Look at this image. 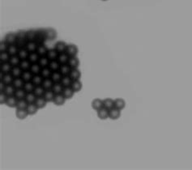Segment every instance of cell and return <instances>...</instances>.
<instances>
[{"label":"cell","instance_id":"7a4b0ae2","mask_svg":"<svg viewBox=\"0 0 192 170\" xmlns=\"http://www.w3.org/2000/svg\"><path fill=\"white\" fill-rule=\"evenodd\" d=\"M121 116V110L118 109L116 107L112 108L111 109H110V112H109V118L112 120H117L120 118Z\"/></svg>","mask_w":192,"mask_h":170},{"label":"cell","instance_id":"7bdbcfd3","mask_svg":"<svg viewBox=\"0 0 192 170\" xmlns=\"http://www.w3.org/2000/svg\"><path fill=\"white\" fill-rule=\"evenodd\" d=\"M20 62H21V59H20V57L18 56V55L11 56L10 60H9V62L11 64L12 67H15V66H20Z\"/></svg>","mask_w":192,"mask_h":170},{"label":"cell","instance_id":"f5cc1de1","mask_svg":"<svg viewBox=\"0 0 192 170\" xmlns=\"http://www.w3.org/2000/svg\"><path fill=\"white\" fill-rule=\"evenodd\" d=\"M37 99V96L35 95V93L33 92H27L26 94V96H25V100L27 101L28 104H32V103H34L35 101Z\"/></svg>","mask_w":192,"mask_h":170},{"label":"cell","instance_id":"6f0895ef","mask_svg":"<svg viewBox=\"0 0 192 170\" xmlns=\"http://www.w3.org/2000/svg\"><path fill=\"white\" fill-rule=\"evenodd\" d=\"M101 1H107V0H101Z\"/></svg>","mask_w":192,"mask_h":170},{"label":"cell","instance_id":"3957f363","mask_svg":"<svg viewBox=\"0 0 192 170\" xmlns=\"http://www.w3.org/2000/svg\"><path fill=\"white\" fill-rule=\"evenodd\" d=\"M78 52H79V50H78V47L75 45H73V44L68 45L67 50H66V53H67L70 57L76 56V55L78 54Z\"/></svg>","mask_w":192,"mask_h":170},{"label":"cell","instance_id":"4dcf8cb0","mask_svg":"<svg viewBox=\"0 0 192 170\" xmlns=\"http://www.w3.org/2000/svg\"><path fill=\"white\" fill-rule=\"evenodd\" d=\"M69 58H70V56L66 52H63V53H60L59 54L58 60V62H60L61 64H66V63L68 62Z\"/></svg>","mask_w":192,"mask_h":170},{"label":"cell","instance_id":"ba28073f","mask_svg":"<svg viewBox=\"0 0 192 170\" xmlns=\"http://www.w3.org/2000/svg\"><path fill=\"white\" fill-rule=\"evenodd\" d=\"M66 100H67V99L65 98V97L63 96V95L61 93V94H56V95H55L53 102H54V105L60 106L64 105V103H65V101H66Z\"/></svg>","mask_w":192,"mask_h":170},{"label":"cell","instance_id":"44dd1931","mask_svg":"<svg viewBox=\"0 0 192 170\" xmlns=\"http://www.w3.org/2000/svg\"><path fill=\"white\" fill-rule=\"evenodd\" d=\"M55 93L53 92V90L51 89V90H46V92H45L44 95V98L46 100V101L47 102H51L54 101V96H55Z\"/></svg>","mask_w":192,"mask_h":170},{"label":"cell","instance_id":"1f68e13d","mask_svg":"<svg viewBox=\"0 0 192 170\" xmlns=\"http://www.w3.org/2000/svg\"><path fill=\"white\" fill-rule=\"evenodd\" d=\"M16 91V89L14 87L13 84H7L6 85V88L4 89V92H5L8 96L15 95Z\"/></svg>","mask_w":192,"mask_h":170},{"label":"cell","instance_id":"f546056e","mask_svg":"<svg viewBox=\"0 0 192 170\" xmlns=\"http://www.w3.org/2000/svg\"><path fill=\"white\" fill-rule=\"evenodd\" d=\"M50 60L49 59L47 56H41L40 58H39V61H38V64L40 65L41 67H49V64H50Z\"/></svg>","mask_w":192,"mask_h":170},{"label":"cell","instance_id":"4fadbf2b","mask_svg":"<svg viewBox=\"0 0 192 170\" xmlns=\"http://www.w3.org/2000/svg\"><path fill=\"white\" fill-rule=\"evenodd\" d=\"M68 63L71 68H78L80 66V60L76 56H72L69 58Z\"/></svg>","mask_w":192,"mask_h":170},{"label":"cell","instance_id":"ac0fdd59","mask_svg":"<svg viewBox=\"0 0 192 170\" xmlns=\"http://www.w3.org/2000/svg\"><path fill=\"white\" fill-rule=\"evenodd\" d=\"M33 74L32 73L30 70H26V71H23L21 78L24 79L25 82L32 81V79L33 78Z\"/></svg>","mask_w":192,"mask_h":170},{"label":"cell","instance_id":"5bb4252c","mask_svg":"<svg viewBox=\"0 0 192 170\" xmlns=\"http://www.w3.org/2000/svg\"><path fill=\"white\" fill-rule=\"evenodd\" d=\"M57 37V33L52 28H46V38L48 41H54Z\"/></svg>","mask_w":192,"mask_h":170},{"label":"cell","instance_id":"f1b7e54d","mask_svg":"<svg viewBox=\"0 0 192 170\" xmlns=\"http://www.w3.org/2000/svg\"><path fill=\"white\" fill-rule=\"evenodd\" d=\"M63 75H62V73L59 71H56V72H52L50 78L54 81V83H59V82H61V79L63 78Z\"/></svg>","mask_w":192,"mask_h":170},{"label":"cell","instance_id":"f35d334b","mask_svg":"<svg viewBox=\"0 0 192 170\" xmlns=\"http://www.w3.org/2000/svg\"><path fill=\"white\" fill-rule=\"evenodd\" d=\"M19 50H20V49H19V47L17 46L16 44H11V45H9L8 49H7V52L10 54L11 56H12V55H18Z\"/></svg>","mask_w":192,"mask_h":170},{"label":"cell","instance_id":"8fae6325","mask_svg":"<svg viewBox=\"0 0 192 170\" xmlns=\"http://www.w3.org/2000/svg\"><path fill=\"white\" fill-rule=\"evenodd\" d=\"M109 112L110 110L107 109H105V107H102L101 109H100L97 111V116L98 118L101 120H105L109 118Z\"/></svg>","mask_w":192,"mask_h":170},{"label":"cell","instance_id":"d6a6232c","mask_svg":"<svg viewBox=\"0 0 192 170\" xmlns=\"http://www.w3.org/2000/svg\"><path fill=\"white\" fill-rule=\"evenodd\" d=\"M28 55H29V51L26 48H22V49L19 50L18 56L20 57L21 60L28 58Z\"/></svg>","mask_w":192,"mask_h":170},{"label":"cell","instance_id":"30bf717a","mask_svg":"<svg viewBox=\"0 0 192 170\" xmlns=\"http://www.w3.org/2000/svg\"><path fill=\"white\" fill-rule=\"evenodd\" d=\"M18 102V99L15 96H8L6 101V105L10 108H16Z\"/></svg>","mask_w":192,"mask_h":170},{"label":"cell","instance_id":"11a10c76","mask_svg":"<svg viewBox=\"0 0 192 170\" xmlns=\"http://www.w3.org/2000/svg\"><path fill=\"white\" fill-rule=\"evenodd\" d=\"M7 97H8V96H7L5 92H0V104H1V105L6 104Z\"/></svg>","mask_w":192,"mask_h":170},{"label":"cell","instance_id":"681fc988","mask_svg":"<svg viewBox=\"0 0 192 170\" xmlns=\"http://www.w3.org/2000/svg\"><path fill=\"white\" fill-rule=\"evenodd\" d=\"M10 58L11 55L7 51L0 52V62H9Z\"/></svg>","mask_w":192,"mask_h":170},{"label":"cell","instance_id":"816d5d0a","mask_svg":"<svg viewBox=\"0 0 192 170\" xmlns=\"http://www.w3.org/2000/svg\"><path fill=\"white\" fill-rule=\"evenodd\" d=\"M38 45L35 42V41H28L27 45H26V49L29 51V53L31 52H35L37 51V48Z\"/></svg>","mask_w":192,"mask_h":170},{"label":"cell","instance_id":"d590c367","mask_svg":"<svg viewBox=\"0 0 192 170\" xmlns=\"http://www.w3.org/2000/svg\"><path fill=\"white\" fill-rule=\"evenodd\" d=\"M72 81L73 80L71 79V78L69 75H63L62 79H61L60 83L63 84V87H69L72 84Z\"/></svg>","mask_w":192,"mask_h":170},{"label":"cell","instance_id":"e0dca14e","mask_svg":"<svg viewBox=\"0 0 192 170\" xmlns=\"http://www.w3.org/2000/svg\"><path fill=\"white\" fill-rule=\"evenodd\" d=\"M37 38V30L30 29L26 31V38L28 41H35Z\"/></svg>","mask_w":192,"mask_h":170},{"label":"cell","instance_id":"f907efd6","mask_svg":"<svg viewBox=\"0 0 192 170\" xmlns=\"http://www.w3.org/2000/svg\"><path fill=\"white\" fill-rule=\"evenodd\" d=\"M14 76L11 75V73H7V74H4V79H3V81L6 84H12V82L14 80Z\"/></svg>","mask_w":192,"mask_h":170},{"label":"cell","instance_id":"8992f818","mask_svg":"<svg viewBox=\"0 0 192 170\" xmlns=\"http://www.w3.org/2000/svg\"><path fill=\"white\" fill-rule=\"evenodd\" d=\"M75 91L72 89L71 86L69 87H64L63 90V92L62 94L63 95V96L66 99H71L72 98V96L74 95Z\"/></svg>","mask_w":192,"mask_h":170},{"label":"cell","instance_id":"d6986e66","mask_svg":"<svg viewBox=\"0 0 192 170\" xmlns=\"http://www.w3.org/2000/svg\"><path fill=\"white\" fill-rule=\"evenodd\" d=\"M0 68H1V72H4V74H7V73H10L11 69H12V66L9 62H1V67Z\"/></svg>","mask_w":192,"mask_h":170},{"label":"cell","instance_id":"d4e9b609","mask_svg":"<svg viewBox=\"0 0 192 170\" xmlns=\"http://www.w3.org/2000/svg\"><path fill=\"white\" fill-rule=\"evenodd\" d=\"M28 115V113L26 109H16V116L17 118L20 119V120H23V119L26 118Z\"/></svg>","mask_w":192,"mask_h":170},{"label":"cell","instance_id":"8d00e7d4","mask_svg":"<svg viewBox=\"0 0 192 170\" xmlns=\"http://www.w3.org/2000/svg\"><path fill=\"white\" fill-rule=\"evenodd\" d=\"M31 65H32V62L28 60V58H27V59L21 60L20 63V67L23 71H26V70H29L30 69Z\"/></svg>","mask_w":192,"mask_h":170},{"label":"cell","instance_id":"ab89813d","mask_svg":"<svg viewBox=\"0 0 192 170\" xmlns=\"http://www.w3.org/2000/svg\"><path fill=\"white\" fill-rule=\"evenodd\" d=\"M43 80H44V78L42 77V75H41V74H38V75H33V78L32 79V82L35 84V86H38V85L42 84Z\"/></svg>","mask_w":192,"mask_h":170},{"label":"cell","instance_id":"4316f807","mask_svg":"<svg viewBox=\"0 0 192 170\" xmlns=\"http://www.w3.org/2000/svg\"><path fill=\"white\" fill-rule=\"evenodd\" d=\"M54 81L51 79V78H46L43 80L42 83V86L44 87V89L46 90H51L53 88V85H54Z\"/></svg>","mask_w":192,"mask_h":170},{"label":"cell","instance_id":"83f0119b","mask_svg":"<svg viewBox=\"0 0 192 170\" xmlns=\"http://www.w3.org/2000/svg\"><path fill=\"white\" fill-rule=\"evenodd\" d=\"M58 55H59V53L55 49H51V50H48L46 56L49 58L50 60H55V59H58Z\"/></svg>","mask_w":192,"mask_h":170},{"label":"cell","instance_id":"277c9868","mask_svg":"<svg viewBox=\"0 0 192 170\" xmlns=\"http://www.w3.org/2000/svg\"><path fill=\"white\" fill-rule=\"evenodd\" d=\"M69 76L72 80H80L81 78V72L78 68H71Z\"/></svg>","mask_w":192,"mask_h":170},{"label":"cell","instance_id":"e575fe53","mask_svg":"<svg viewBox=\"0 0 192 170\" xmlns=\"http://www.w3.org/2000/svg\"><path fill=\"white\" fill-rule=\"evenodd\" d=\"M64 87L63 86V84H61L60 82L59 83H54V85H53V88H52V90L53 92L55 93V94H61L63 92V90Z\"/></svg>","mask_w":192,"mask_h":170},{"label":"cell","instance_id":"db71d44e","mask_svg":"<svg viewBox=\"0 0 192 170\" xmlns=\"http://www.w3.org/2000/svg\"><path fill=\"white\" fill-rule=\"evenodd\" d=\"M8 46H9V44L7 43V41H2L0 42V52H4V51H7V49H8Z\"/></svg>","mask_w":192,"mask_h":170},{"label":"cell","instance_id":"603a6c76","mask_svg":"<svg viewBox=\"0 0 192 170\" xmlns=\"http://www.w3.org/2000/svg\"><path fill=\"white\" fill-rule=\"evenodd\" d=\"M71 70V67L68 65V63H66V64H61L60 68H59V72L62 73V75H69Z\"/></svg>","mask_w":192,"mask_h":170},{"label":"cell","instance_id":"b9f144b4","mask_svg":"<svg viewBox=\"0 0 192 170\" xmlns=\"http://www.w3.org/2000/svg\"><path fill=\"white\" fill-rule=\"evenodd\" d=\"M52 70L49 67H43L41 69V75H42V77L44 79L46 78H50L51 75H52Z\"/></svg>","mask_w":192,"mask_h":170},{"label":"cell","instance_id":"ffe728a7","mask_svg":"<svg viewBox=\"0 0 192 170\" xmlns=\"http://www.w3.org/2000/svg\"><path fill=\"white\" fill-rule=\"evenodd\" d=\"M103 107L109 110L111 109L114 107V101L111 98H105L103 100Z\"/></svg>","mask_w":192,"mask_h":170},{"label":"cell","instance_id":"7dc6e473","mask_svg":"<svg viewBox=\"0 0 192 170\" xmlns=\"http://www.w3.org/2000/svg\"><path fill=\"white\" fill-rule=\"evenodd\" d=\"M71 87L74 90L75 92H78L82 89V83L80 80H73Z\"/></svg>","mask_w":192,"mask_h":170},{"label":"cell","instance_id":"6da1fadb","mask_svg":"<svg viewBox=\"0 0 192 170\" xmlns=\"http://www.w3.org/2000/svg\"><path fill=\"white\" fill-rule=\"evenodd\" d=\"M47 40L46 38V28H38L37 29V38L35 42L37 45L44 44Z\"/></svg>","mask_w":192,"mask_h":170},{"label":"cell","instance_id":"f6af8a7d","mask_svg":"<svg viewBox=\"0 0 192 170\" xmlns=\"http://www.w3.org/2000/svg\"><path fill=\"white\" fill-rule=\"evenodd\" d=\"M45 92H46V89H44V87H43L42 85L36 86L33 91V92L35 93V95L37 96H43Z\"/></svg>","mask_w":192,"mask_h":170},{"label":"cell","instance_id":"60d3db41","mask_svg":"<svg viewBox=\"0 0 192 170\" xmlns=\"http://www.w3.org/2000/svg\"><path fill=\"white\" fill-rule=\"evenodd\" d=\"M40 57L41 56L37 54V51H35V52H31V53H29V55H28V60H29L32 63L38 62Z\"/></svg>","mask_w":192,"mask_h":170},{"label":"cell","instance_id":"bcb514c9","mask_svg":"<svg viewBox=\"0 0 192 170\" xmlns=\"http://www.w3.org/2000/svg\"><path fill=\"white\" fill-rule=\"evenodd\" d=\"M37 109H38V108L37 107V106L34 103H32V104H28L26 110H27L28 115H34L37 112Z\"/></svg>","mask_w":192,"mask_h":170},{"label":"cell","instance_id":"5b68a950","mask_svg":"<svg viewBox=\"0 0 192 170\" xmlns=\"http://www.w3.org/2000/svg\"><path fill=\"white\" fill-rule=\"evenodd\" d=\"M5 41H7L9 45L16 44L17 40V35L16 33H8L5 36Z\"/></svg>","mask_w":192,"mask_h":170},{"label":"cell","instance_id":"ee69618b","mask_svg":"<svg viewBox=\"0 0 192 170\" xmlns=\"http://www.w3.org/2000/svg\"><path fill=\"white\" fill-rule=\"evenodd\" d=\"M35 84L32 81H28L24 83V88L23 89L26 91V92H33L35 89Z\"/></svg>","mask_w":192,"mask_h":170},{"label":"cell","instance_id":"484cf974","mask_svg":"<svg viewBox=\"0 0 192 170\" xmlns=\"http://www.w3.org/2000/svg\"><path fill=\"white\" fill-rule=\"evenodd\" d=\"M48 50H48L47 47L44 44H41L37 45V53L40 56H46V55H47Z\"/></svg>","mask_w":192,"mask_h":170},{"label":"cell","instance_id":"52a82bcc","mask_svg":"<svg viewBox=\"0 0 192 170\" xmlns=\"http://www.w3.org/2000/svg\"><path fill=\"white\" fill-rule=\"evenodd\" d=\"M34 104L37 106L38 109H43L46 106L47 101L44 98V96H37V99L34 102Z\"/></svg>","mask_w":192,"mask_h":170},{"label":"cell","instance_id":"7c38bea8","mask_svg":"<svg viewBox=\"0 0 192 170\" xmlns=\"http://www.w3.org/2000/svg\"><path fill=\"white\" fill-rule=\"evenodd\" d=\"M102 107H103V101L101 99L96 98L92 101V108L96 111H98Z\"/></svg>","mask_w":192,"mask_h":170},{"label":"cell","instance_id":"836d02e7","mask_svg":"<svg viewBox=\"0 0 192 170\" xmlns=\"http://www.w3.org/2000/svg\"><path fill=\"white\" fill-rule=\"evenodd\" d=\"M126 106V102L122 98H117L114 100V107L120 110H122Z\"/></svg>","mask_w":192,"mask_h":170},{"label":"cell","instance_id":"c3c4849f","mask_svg":"<svg viewBox=\"0 0 192 170\" xmlns=\"http://www.w3.org/2000/svg\"><path fill=\"white\" fill-rule=\"evenodd\" d=\"M28 106V103L25 100V99H21V100H18L16 105V109H27Z\"/></svg>","mask_w":192,"mask_h":170},{"label":"cell","instance_id":"7402d4cb","mask_svg":"<svg viewBox=\"0 0 192 170\" xmlns=\"http://www.w3.org/2000/svg\"><path fill=\"white\" fill-rule=\"evenodd\" d=\"M41 69H42V67L38 64V62H35V63H32L29 70L33 75H38V74H41Z\"/></svg>","mask_w":192,"mask_h":170},{"label":"cell","instance_id":"9c48e42d","mask_svg":"<svg viewBox=\"0 0 192 170\" xmlns=\"http://www.w3.org/2000/svg\"><path fill=\"white\" fill-rule=\"evenodd\" d=\"M67 46H68V45L66 44V42H64V41H58L57 43L55 44V45H54V49L60 54V53L66 52Z\"/></svg>","mask_w":192,"mask_h":170},{"label":"cell","instance_id":"9a60e30c","mask_svg":"<svg viewBox=\"0 0 192 170\" xmlns=\"http://www.w3.org/2000/svg\"><path fill=\"white\" fill-rule=\"evenodd\" d=\"M11 73L14 76V78H18V77H21L23 70L21 69L20 66H15V67H12Z\"/></svg>","mask_w":192,"mask_h":170},{"label":"cell","instance_id":"cb8c5ba5","mask_svg":"<svg viewBox=\"0 0 192 170\" xmlns=\"http://www.w3.org/2000/svg\"><path fill=\"white\" fill-rule=\"evenodd\" d=\"M60 66L61 63L58 62V60L55 59V60H50V64H49V67L52 70V72H56V71H59Z\"/></svg>","mask_w":192,"mask_h":170},{"label":"cell","instance_id":"2e32d148","mask_svg":"<svg viewBox=\"0 0 192 170\" xmlns=\"http://www.w3.org/2000/svg\"><path fill=\"white\" fill-rule=\"evenodd\" d=\"M24 83H25V81H24L23 79L21 78V77H18V78L14 79L13 82H12V84L14 85V87L16 89H23V88H24Z\"/></svg>","mask_w":192,"mask_h":170},{"label":"cell","instance_id":"9f6ffc18","mask_svg":"<svg viewBox=\"0 0 192 170\" xmlns=\"http://www.w3.org/2000/svg\"><path fill=\"white\" fill-rule=\"evenodd\" d=\"M6 85L7 84H6L3 80L0 81V92H4V89H5V88H6Z\"/></svg>","mask_w":192,"mask_h":170},{"label":"cell","instance_id":"74e56055","mask_svg":"<svg viewBox=\"0 0 192 170\" xmlns=\"http://www.w3.org/2000/svg\"><path fill=\"white\" fill-rule=\"evenodd\" d=\"M27 92L24 89H16V91L15 92V96L16 97L18 100H21V99H25Z\"/></svg>","mask_w":192,"mask_h":170}]
</instances>
